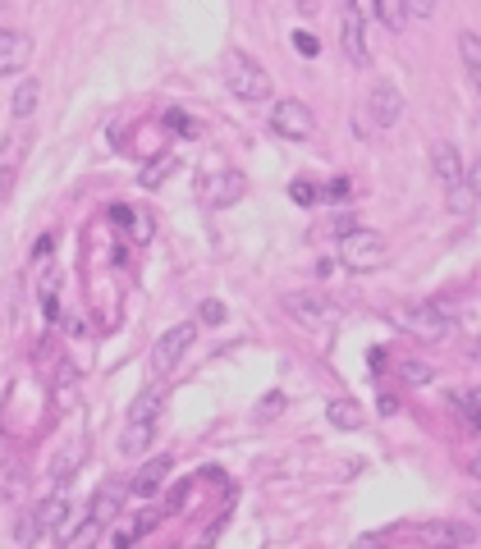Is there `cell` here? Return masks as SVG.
<instances>
[{
  "mask_svg": "<svg viewBox=\"0 0 481 549\" xmlns=\"http://www.w3.org/2000/svg\"><path fill=\"white\" fill-rule=\"evenodd\" d=\"M220 69H225V83H230V92H234L239 101H248V106H257V101H266V97L275 92V87H271V74H266V69L257 65L248 51H230Z\"/></svg>",
  "mask_w": 481,
  "mask_h": 549,
  "instance_id": "cell-1",
  "label": "cell"
},
{
  "mask_svg": "<svg viewBox=\"0 0 481 549\" xmlns=\"http://www.w3.org/2000/svg\"><path fill=\"white\" fill-rule=\"evenodd\" d=\"M399 115H404V92L394 83H376L372 92H367V101H362V110H358V129L362 133H385V129H394L399 124Z\"/></svg>",
  "mask_w": 481,
  "mask_h": 549,
  "instance_id": "cell-2",
  "label": "cell"
},
{
  "mask_svg": "<svg viewBox=\"0 0 481 549\" xmlns=\"http://www.w3.org/2000/svg\"><path fill=\"white\" fill-rule=\"evenodd\" d=\"M385 257H390V248H385V238L376 229L353 225L349 234H339V261L349 270H376V266H385Z\"/></svg>",
  "mask_w": 481,
  "mask_h": 549,
  "instance_id": "cell-3",
  "label": "cell"
},
{
  "mask_svg": "<svg viewBox=\"0 0 481 549\" xmlns=\"http://www.w3.org/2000/svg\"><path fill=\"white\" fill-rule=\"evenodd\" d=\"M193 339H197V325L193 321H184V325H170V330L156 339V348H152V376L161 380V376H170L179 366V357L193 348Z\"/></svg>",
  "mask_w": 481,
  "mask_h": 549,
  "instance_id": "cell-4",
  "label": "cell"
},
{
  "mask_svg": "<svg viewBox=\"0 0 481 549\" xmlns=\"http://www.w3.org/2000/svg\"><path fill=\"white\" fill-rule=\"evenodd\" d=\"M271 129L280 133V138H289V142H303V138L317 133V115H312L298 97H285L280 106L271 110Z\"/></svg>",
  "mask_w": 481,
  "mask_h": 549,
  "instance_id": "cell-5",
  "label": "cell"
},
{
  "mask_svg": "<svg viewBox=\"0 0 481 549\" xmlns=\"http://www.w3.org/2000/svg\"><path fill=\"white\" fill-rule=\"evenodd\" d=\"M202 202L211 206V211H225V206H234V202H243V193H248V179H243L239 170H216V174H207L202 179Z\"/></svg>",
  "mask_w": 481,
  "mask_h": 549,
  "instance_id": "cell-6",
  "label": "cell"
},
{
  "mask_svg": "<svg viewBox=\"0 0 481 549\" xmlns=\"http://www.w3.org/2000/svg\"><path fill=\"white\" fill-rule=\"evenodd\" d=\"M399 325L404 330H413L417 339H427V344H436V339H445V330H449V312H440V307H404L399 312Z\"/></svg>",
  "mask_w": 481,
  "mask_h": 549,
  "instance_id": "cell-7",
  "label": "cell"
},
{
  "mask_svg": "<svg viewBox=\"0 0 481 549\" xmlns=\"http://www.w3.org/2000/svg\"><path fill=\"white\" fill-rule=\"evenodd\" d=\"M285 312L294 316L298 325H307V330H321V325L335 316V307H330L321 293H285Z\"/></svg>",
  "mask_w": 481,
  "mask_h": 549,
  "instance_id": "cell-8",
  "label": "cell"
},
{
  "mask_svg": "<svg viewBox=\"0 0 481 549\" xmlns=\"http://www.w3.org/2000/svg\"><path fill=\"white\" fill-rule=\"evenodd\" d=\"M33 60V37L19 28H0V78H14Z\"/></svg>",
  "mask_w": 481,
  "mask_h": 549,
  "instance_id": "cell-9",
  "label": "cell"
},
{
  "mask_svg": "<svg viewBox=\"0 0 481 549\" xmlns=\"http://www.w3.org/2000/svg\"><path fill=\"white\" fill-rule=\"evenodd\" d=\"M23 151H28V133L19 129L10 142H5V151H0V206L10 202V193H14V179H19Z\"/></svg>",
  "mask_w": 481,
  "mask_h": 549,
  "instance_id": "cell-10",
  "label": "cell"
},
{
  "mask_svg": "<svg viewBox=\"0 0 481 549\" xmlns=\"http://www.w3.org/2000/svg\"><path fill=\"white\" fill-rule=\"evenodd\" d=\"M339 46L349 55V65H358V69L367 65V23L353 10H344V19H339Z\"/></svg>",
  "mask_w": 481,
  "mask_h": 549,
  "instance_id": "cell-11",
  "label": "cell"
},
{
  "mask_svg": "<svg viewBox=\"0 0 481 549\" xmlns=\"http://www.w3.org/2000/svg\"><path fill=\"white\" fill-rule=\"evenodd\" d=\"M431 170H436V179H445L449 188H459L463 183V156L454 142H431Z\"/></svg>",
  "mask_w": 481,
  "mask_h": 549,
  "instance_id": "cell-12",
  "label": "cell"
},
{
  "mask_svg": "<svg viewBox=\"0 0 481 549\" xmlns=\"http://www.w3.org/2000/svg\"><path fill=\"white\" fill-rule=\"evenodd\" d=\"M170 476V458H152V463L143 467V472L129 481V495H138V499H152L156 490H161V481Z\"/></svg>",
  "mask_w": 481,
  "mask_h": 549,
  "instance_id": "cell-13",
  "label": "cell"
},
{
  "mask_svg": "<svg viewBox=\"0 0 481 549\" xmlns=\"http://www.w3.org/2000/svg\"><path fill=\"white\" fill-rule=\"evenodd\" d=\"M152 435H156V421H129L120 435V453L124 458H143L152 449Z\"/></svg>",
  "mask_w": 481,
  "mask_h": 549,
  "instance_id": "cell-14",
  "label": "cell"
},
{
  "mask_svg": "<svg viewBox=\"0 0 481 549\" xmlns=\"http://www.w3.org/2000/svg\"><path fill=\"white\" fill-rule=\"evenodd\" d=\"M120 504H124V485H120V481H106V485L97 490V499H92V513H88V517L97 522V527H106L110 517L120 513Z\"/></svg>",
  "mask_w": 481,
  "mask_h": 549,
  "instance_id": "cell-15",
  "label": "cell"
},
{
  "mask_svg": "<svg viewBox=\"0 0 481 549\" xmlns=\"http://www.w3.org/2000/svg\"><path fill=\"white\" fill-rule=\"evenodd\" d=\"M65 517H69V499L65 495H46L42 504L33 508L37 531H60V527H65Z\"/></svg>",
  "mask_w": 481,
  "mask_h": 549,
  "instance_id": "cell-16",
  "label": "cell"
},
{
  "mask_svg": "<svg viewBox=\"0 0 481 549\" xmlns=\"http://www.w3.org/2000/svg\"><path fill=\"white\" fill-rule=\"evenodd\" d=\"M326 417H330V426H335V431H358L362 421H367V412H362L358 399H330Z\"/></svg>",
  "mask_w": 481,
  "mask_h": 549,
  "instance_id": "cell-17",
  "label": "cell"
},
{
  "mask_svg": "<svg viewBox=\"0 0 481 549\" xmlns=\"http://www.w3.org/2000/svg\"><path fill=\"white\" fill-rule=\"evenodd\" d=\"M161 403H165V389H161V385L143 389V394L133 399V408H129V421H156V412H161Z\"/></svg>",
  "mask_w": 481,
  "mask_h": 549,
  "instance_id": "cell-18",
  "label": "cell"
},
{
  "mask_svg": "<svg viewBox=\"0 0 481 549\" xmlns=\"http://www.w3.org/2000/svg\"><path fill=\"white\" fill-rule=\"evenodd\" d=\"M422 536H427V545H436V549H459V545H468V540H472V531H463V527H445V522H436V527H427Z\"/></svg>",
  "mask_w": 481,
  "mask_h": 549,
  "instance_id": "cell-19",
  "label": "cell"
},
{
  "mask_svg": "<svg viewBox=\"0 0 481 549\" xmlns=\"http://www.w3.org/2000/svg\"><path fill=\"white\" fill-rule=\"evenodd\" d=\"M459 51H463V65H468L472 87L481 92V37H477V33H463V37H459Z\"/></svg>",
  "mask_w": 481,
  "mask_h": 549,
  "instance_id": "cell-20",
  "label": "cell"
},
{
  "mask_svg": "<svg viewBox=\"0 0 481 549\" xmlns=\"http://www.w3.org/2000/svg\"><path fill=\"white\" fill-rule=\"evenodd\" d=\"M37 97H42V87L28 78V83H19L14 87V97H10V110H14V119H28L37 110Z\"/></svg>",
  "mask_w": 481,
  "mask_h": 549,
  "instance_id": "cell-21",
  "label": "cell"
},
{
  "mask_svg": "<svg viewBox=\"0 0 481 549\" xmlns=\"http://www.w3.org/2000/svg\"><path fill=\"white\" fill-rule=\"evenodd\" d=\"M376 19H381L390 33H404V23H408L404 0H376Z\"/></svg>",
  "mask_w": 481,
  "mask_h": 549,
  "instance_id": "cell-22",
  "label": "cell"
},
{
  "mask_svg": "<svg viewBox=\"0 0 481 549\" xmlns=\"http://www.w3.org/2000/svg\"><path fill=\"white\" fill-rule=\"evenodd\" d=\"M152 522H156V513H143V517H133L129 527H124L120 536H115V549H133V545H138V540H143V531L152 527Z\"/></svg>",
  "mask_w": 481,
  "mask_h": 549,
  "instance_id": "cell-23",
  "label": "cell"
},
{
  "mask_svg": "<svg viewBox=\"0 0 481 549\" xmlns=\"http://www.w3.org/2000/svg\"><path fill=\"white\" fill-rule=\"evenodd\" d=\"M175 156H161V161H152V170H143V188H161L170 174H175Z\"/></svg>",
  "mask_w": 481,
  "mask_h": 549,
  "instance_id": "cell-24",
  "label": "cell"
},
{
  "mask_svg": "<svg viewBox=\"0 0 481 549\" xmlns=\"http://www.w3.org/2000/svg\"><path fill=\"white\" fill-rule=\"evenodd\" d=\"M289 197H294L298 206H317V197H321V188L312 179H294L289 183Z\"/></svg>",
  "mask_w": 481,
  "mask_h": 549,
  "instance_id": "cell-25",
  "label": "cell"
},
{
  "mask_svg": "<svg viewBox=\"0 0 481 549\" xmlns=\"http://www.w3.org/2000/svg\"><path fill=\"white\" fill-rule=\"evenodd\" d=\"M399 376H404L408 385H427V380H431V366H427V362H413V357H408V362L399 366Z\"/></svg>",
  "mask_w": 481,
  "mask_h": 549,
  "instance_id": "cell-26",
  "label": "cell"
},
{
  "mask_svg": "<svg viewBox=\"0 0 481 549\" xmlns=\"http://www.w3.org/2000/svg\"><path fill=\"white\" fill-rule=\"evenodd\" d=\"M55 403H60V408L74 403V366H60V394H55Z\"/></svg>",
  "mask_w": 481,
  "mask_h": 549,
  "instance_id": "cell-27",
  "label": "cell"
},
{
  "mask_svg": "<svg viewBox=\"0 0 481 549\" xmlns=\"http://www.w3.org/2000/svg\"><path fill=\"white\" fill-rule=\"evenodd\" d=\"M197 316H202V325H220V321H225V307H220L216 298H207L202 307H197Z\"/></svg>",
  "mask_w": 481,
  "mask_h": 549,
  "instance_id": "cell-28",
  "label": "cell"
},
{
  "mask_svg": "<svg viewBox=\"0 0 481 549\" xmlns=\"http://www.w3.org/2000/svg\"><path fill=\"white\" fill-rule=\"evenodd\" d=\"M344 10H353L362 23H376V0H344Z\"/></svg>",
  "mask_w": 481,
  "mask_h": 549,
  "instance_id": "cell-29",
  "label": "cell"
},
{
  "mask_svg": "<svg viewBox=\"0 0 481 549\" xmlns=\"http://www.w3.org/2000/svg\"><path fill=\"white\" fill-rule=\"evenodd\" d=\"M294 51H298V55H307V60H312V55L321 51V42H317V37H312V33H303V28H298V33H294Z\"/></svg>",
  "mask_w": 481,
  "mask_h": 549,
  "instance_id": "cell-30",
  "label": "cell"
},
{
  "mask_svg": "<svg viewBox=\"0 0 481 549\" xmlns=\"http://www.w3.org/2000/svg\"><path fill=\"white\" fill-rule=\"evenodd\" d=\"M33 536H37V522H33V513H23L19 527H14V540H19V545H33Z\"/></svg>",
  "mask_w": 481,
  "mask_h": 549,
  "instance_id": "cell-31",
  "label": "cell"
},
{
  "mask_svg": "<svg viewBox=\"0 0 481 549\" xmlns=\"http://www.w3.org/2000/svg\"><path fill=\"white\" fill-rule=\"evenodd\" d=\"M408 19H431V10H436V0H404Z\"/></svg>",
  "mask_w": 481,
  "mask_h": 549,
  "instance_id": "cell-32",
  "label": "cell"
},
{
  "mask_svg": "<svg viewBox=\"0 0 481 549\" xmlns=\"http://www.w3.org/2000/svg\"><path fill=\"white\" fill-rule=\"evenodd\" d=\"M349 193H353V183H349V179H330V183H326V197H330V202H344Z\"/></svg>",
  "mask_w": 481,
  "mask_h": 549,
  "instance_id": "cell-33",
  "label": "cell"
},
{
  "mask_svg": "<svg viewBox=\"0 0 481 549\" xmlns=\"http://www.w3.org/2000/svg\"><path fill=\"white\" fill-rule=\"evenodd\" d=\"M463 179H468V193L481 197V161L477 165H463Z\"/></svg>",
  "mask_w": 481,
  "mask_h": 549,
  "instance_id": "cell-34",
  "label": "cell"
},
{
  "mask_svg": "<svg viewBox=\"0 0 481 549\" xmlns=\"http://www.w3.org/2000/svg\"><path fill=\"white\" fill-rule=\"evenodd\" d=\"M170 124H175L179 133H197L193 124H188V115H184V110H170Z\"/></svg>",
  "mask_w": 481,
  "mask_h": 549,
  "instance_id": "cell-35",
  "label": "cell"
},
{
  "mask_svg": "<svg viewBox=\"0 0 481 549\" xmlns=\"http://www.w3.org/2000/svg\"><path fill=\"white\" fill-rule=\"evenodd\" d=\"M468 408H472L468 421H477V417H481V389H472V394H468Z\"/></svg>",
  "mask_w": 481,
  "mask_h": 549,
  "instance_id": "cell-36",
  "label": "cell"
},
{
  "mask_svg": "<svg viewBox=\"0 0 481 549\" xmlns=\"http://www.w3.org/2000/svg\"><path fill=\"white\" fill-rule=\"evenodd\" d=\"M353 549H385V540H381V536H362Z\"/></svg>",
  "mask_w": 481,
  "mask_h": 549,
  "instance_id": "cell-37",
  "label": "cell"
},
{
  "mask_svg": "<svg viewBox=\"0 0 481 549\" xmlns=\"http://www.w3.org/2000/svg\"><path fill=\"white\" fill-rule=\"evenodd\" d=\"M468 472H472V476H481V453H477V458H472V463H468Z\"/></svg>",
  "mask_w": 481,
  "mask_h": 549,
  "instance_id": "cell-38",
  "label": "cell"
},
{
  "mask_svg": "<svg viewBox=\"0 0 481 549\" xmlns=\"http://www.w3.org/2000/svg\"><path fill=\"white\" fill-rule=\"evenodd\" d=\"M298 5H303V10H312V5H317V0H298Z\"/></svg>",
  "mask_w": 481,
  "mask_h": 549,
  "instance_id": "cell-39",
  "label": "cell"
},
{
  "mask_svg": "<svg viewBox=\"0 0 481 549\" xmlns=\"http://www.w3.org/2000/svg\"><path fill=\"white\" fill-rule=\"evenodd\" d=\"M477 508H481V499H477Z\"/></svg>",
  "mask_w": 481,
  "mask_h": 549,
  "instance_id": "cell-40",
  "label": "cell"
}]
</instances>
